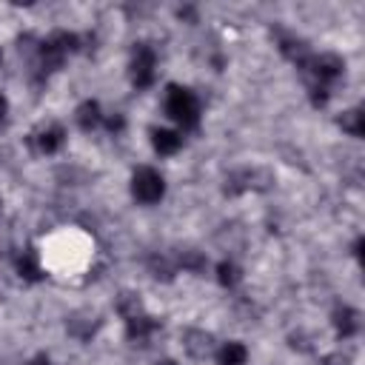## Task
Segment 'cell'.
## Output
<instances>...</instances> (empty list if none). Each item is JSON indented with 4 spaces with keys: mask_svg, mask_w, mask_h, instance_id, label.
Here are the masks:
<instances>
[{
    "mask_svg": "<svg viewBox=\"0 0 365 365\" xmlns=\"http://www.w3.org/2000/svg\"><path fill=\"white\" fill-rule=\"evenodd\" d=\"M77 48H80V37L71 34V31H54L46 40H40L37 43V71H40V77L54 74L66 63V57L74 54Z\"/></svg>",
    "mask_w": 365,
    "mask_h": 365,
    "instance_id": "6da1fadb",
    "label": "cell"
},
{
    "mask_svg": "<svg viewBox=\"0 0 365 365\" xmlns=\"http://www.w3.org/2000/svg\"><path fill=\"white\" fill-rule=\"evenodd\" d=\"M302 74H305V83L308 88L317 86V88H328L342 77L345 71V60L339 54H331V51H322V54H311L302 66H297Z\"/></svg>",
    "mask_w": 365,
    "mask_h": 365,
    "instance_id": "7a4b0ae2",
    "label": "cell"
},
{
    "mask_svg": "<svg viewBox=\"0 0 365 365\" xmlns=\"http://www.w3.org/2000/svg\"><path fill=\"white\" fill-rule=\"evenodd\" d=\"M165 114L180 125V128H197L200 123V100L191 88L185 86H168L165 91Z\"/></svg>",
    "mask_w": 365,
    "mask_h": 365,
    "instance_id": "3957f363",
    "label": "cell"
},
{
    "mask_svg": "<svg viewBox=\"0 0 365 365\" xmlns=\"http://www.w3.org/2000/svg\"><path fill=\"white\" fill-rule=\"evenodd\" d=\"M131 194H134V200L143 202V205L160 202V200L165 197V180H163V174H160L157 168H151V165L137 168L134 177H131Z\"/></svg>",
    "mask_w": 365,
    "mask_h": 365,
    "instance_id": "277c9868",
    "label": "cell"
},
{
    "mask_svg": "<svg viewBox=\"0 0 365 365\" xmlns=\"http://www.w3.org/2000/svg\"><path fill=\"white\" fill-rule=\"evenodd\" d=\"M154 66H157L154 48L145 43H137L131 51V63H128V77H131L134 88H148L154 83Z\"/></svg>",
    "mask_w": 365,
    "mask_h": 365,
    "instance_id": "5b68a950",
    "label": "cell"
},
{
    "mask_svg": "<svg viewBox=\"0 0 365 365\" xmlns=\"http://www.w3.org/2000/svg\"><path fill=\"white\" fill-rule=\"evenodd\" d=\"M29 143L40 154H57L63 148V143H66V128L60 123H46V125H40V128H34L29 134Z\"/></svg>",
    "mask_w": 365,
    "mask_h": 365,
    "instance_id": "8992f818",
    "label": "cell"
},
{
    "mask_svg": "<svg viewBox=\"0 0 365 365\" xmlns=\"http://www.w3.org/2000/svg\"><path fill=\"white\" fill-rule=\"evenodd\" d=\"M160 328V322L148 314H137L131 319H125V336L134 342V345H145L151 339V334Z\"/></svg>",
    "mask_w": 365,
    "mask_h": 365,
    "instance_id": "52a82bcc",
    "label": "cell"
},
{
    "mask_svg": "<svg viewBox=\"0 0 365 365\" xmlns=\"http://www.w3.org/2000/svg\"><path fill=\"white\" fill-rule=\"evenodd\" d=\"M151 145L157 154H177L182 148V134L174 128H151Z\"/></svg>",
    "mask_w": 365,
    "mask_h": 365,
    "instance_id": "ba28073f",
    "label": "cell"
},
{
    "mask_svg": "<svg viewBox=\"0 0 365 365\" xmlns=\"http://www.w3.org/2000/svg\"><path fill=\"white\" fill-rule=\"evenodd\" d=\"M74 117H77V125H80L83 131H94V128H100L103 120H106V117H103V108H100L97 100H83V103L77 106Z\"/></svg>",
    "mask_w": 365,
    "mask_h": 365,
    "instance_id": "9c48e42d",
    "label": "cell"
},
{
    "mask_svg": "<svg viewBox=\"0 0 365 365\" xmlns=\"http://www.w3.org/2000/svg\"><path fill=\"white\" fill-rule=\"evenodd\" d=\"M17 274H20V279H26V282H40V279H43L40 257H37L34 248L20 251V257H17Z\"/></svg>",
    "mask_w": 365,
    "mask_h": 365,
    "instance_id": "30bf717a",
    "label": "cell"
},
{
    "mask_svg": "<svg viewBox=\"0 0 365 365\" xmlns=\"http://www.w3.org/2000/svg\"><path fill=\"white\" fill-rule=\"evenodd\" d=\"M334 328H336V334L342 339L354 336L359 331V314L351 305H336V311H334Z\"/></svg>",
    "mask_w": 365,
    "mask_h": 365,
    "instance_id": "8fae6325",
    "label": "cell"
},
{
    "mask_svg": "<svg viewBox=\"0 0 365 365\" xmlns=\"http://www.w3.org/2000/svg\"><path fill=\"white\" fill-rule=\"evenodd\" d=\"M279 51H282L294 66H302V63L311 57L308 43L299 40V37H294V34H282V37H279Z\"/></svg>",
    "mask_w": 365,
    "mask_h": 365,
    "instance_id": "7c38bea8",
    "label": "cell"
},
{
    "mask_svg": "<svg viewBox=\"0 0 365 365\" xmlns=\"http://www.w3.org/2000/svg\"><path fill=\"white\" fill-rule=\"evenodd\" d=\"M182 345H185V351H188L191 356L202 359V356H208V351H211V334H205V331H200V328H188V331L182 334Z\"/></svg>",
    "mask_w": 365,
    "mask_h": 365,
    "instance_id": "4fadbf2b",
    "label": "cell"
},
{
    "mask_svg": "<svg viewBox=\"0 0 365 365\" xmlns=\"http://www.w3.org/2000/svg\"><path fill=\"white\" fill-rule=\"evenodd\" d=\"M248 359V348L242 342H222L217 348V365H245Z\"/></svg>",
    "mask_w": 365,
    "mask_h": 365,
    "instance_id": "5bb4252c",
    "label": "cell"
},
{
    "mask_svg": "<svg viewBox=\"0 0 365 365\" xmlns=\"http://www.w3.org/2000/svg\"><path fill=\"white\" fill-rule=\"evenodd\" d=\"M336 123H339V128H342L345 134H351V137H365V111H362V108H348V111H342V117H339Z\"/></svg>",
    "mask_w": 365,
    "mask_h": 365,
    "instance_id": "9a60e30c",
    "label": "cell"
},
{
    "mask_svg": "<svg viewBox=\"0 0 365 365\" xmlns=\"http://www.w3.org/2000/svg\"><path fill=\"white\" fill-rule=\"evenodd\" d=\"M240 279H242V271H240V265H237V262L222 259V262L217 265V282H220L222 288H234Z\"/></svg>",
    "mask_w": 365,
    "mask_h": 365,
    "instance_id": "2e32d148",
    "label": "cell"
},
{
    "mask_svg": "<svg viewBox=\"0 0 365 365\" xmlns=\"http://www.w3.org/2000/svg\"><path fill=\"white\" fill-rule=\"evenodd\" d=\"M117 311H120V317H123V319H131V317L143 314V302H140V297H137V294L123 291V294L117 297Z\"/></svg>",
    "mask_w": 365,
    "mask_h": 365,
    "instance_id": "e0dca14e",
    "label": "cell"
},
{
    "mask_svg": "<svg viewBox=\"0 0 365 365\" xmlns=\"http://www.w3.org/2000/svg\"><path fill=\"white\" fill-rule=\"evenodd\" d=\"M94 319V317H91ZM88 319V314H74L71 319H68V334H74L77 339H88L94 331H97V322H91Z\"/></svg>",
    "mask_w": 365,
    "mask_h": 365,
    "instance_id": "ac0fdd59",
    "label": "cell"
},
{
    "mask_svg": "<svg viewBox=\"0 0 365 365\" xmlns=\"http://www.w3.org/2000/svg\"><path fill=\"white\" fill-rule=\"evenodd\" d=\"M180 265H182L185 271H191V274H200V271L205 268V257H202L200 251L188 248V251H180Z\"/></svg>",
    "mask_w": 365,
    "mask_h": 365,
    "instance_id": "d6986e66",
    "label": "cell"
},
{
    "mask_svg": "<svg viewBox=\"0 0 365 365\" xmlns=\"http://www.w3.org/2000/svg\"><path fill=\"white\" fill-rule=\"evenodd\" d=\"M148 265H151V274H154L157 279H160V277H163V279H171V277H174V265H171L165 257H160V254H154V257L148 259Z\"/></svg>",
    "mask_w": 365,
    "mask_h": 365,
    "instance_id": "ffe728a7",
    "label": "cell"
},
{
    "mask_svg": "<svg viewBox=\"0 0 365 365\" xmlns=\"http://www.w3.org/2000/svg\"><path fill=\"white\" fill-rule=\"evenodd\" d=\"M106 125H108V131L120 134L125 128V120H123V114H111V117H106Z\"/></svg>",
    "mask_w": 365,
    "mask_h": 365,
    "instance_id": "44dd1931",
    "label": "cell"
},
{
    "mask_svg": "<svg viewBox=\"0 0 365 365\" xmlns=\"http://www.w3.org/2000/svg\"><path fill=\"white\" fill-rule=\"evenodd\" d=\"M177 14H180V20L185 17L188 23H197V11H194V6H182V9H177Z\"/></svg>",
    "mask_w": 365,
    "mask_h": 365,
    "instance_id": "7402d4cb",
    "label": "cell"
},
{
    "mask_svg": "<svg viewBox=\"0 0 365 365\" xmlns=\"http://www.w3.org/2000/svg\"><path fill=\"white\" fill-rule=\"evenodd\" d=\"M6 120H9V100L0 94V128L6 125Z\"/></svg>",
    "mask_w": 365,
    "mask_h": 365,
    "instance_id": "603a6c76",
    "label": "cell"
},
{
    "mask_svg": "<svg viewBox=\"0 0 365 365\" xmlns=\"http://www.w3.org/2000/svg\"><path fill=\"white\" fill-rule=\"evenodd\" d=\"M29 365H51V359H48L46 354H37V356L29 359Z\"/></svg>",
    "mask_w": 365,
    "mask_h": 365,
    "instance_id": "cb8c5ba5",
    "label": "cell"
},
{
    "mask_svg": "<svg viewBox=\"0 0 365 365\" xmlns=\"http://www.w3.org/2000/svg\"><path fill=\"white\" fill-rule=\"evenodd\" d=\"M325 365H348V362H345V359H339V356H328V359H325Z\"/></svg>",
    "mask_w": 365,
    "mask_h": 365,
    "instance_id": "d4e9b609",
    "label": "cell"
},
{
    "mask_svg": "<svg viewBox=\"0 0 365 365\" xmlns=\"http://www.w3.org/2000/svg\"><path fill=\"white\" fill-rule=\"evenodd\" d=\"M160 365H177V362H174V359H165V362H160Z\"/></svg>",
    "mask_w": 365,
    "mask_h": 365,
    "instance_id": "484cf974",
    "label": "cell"
},
{
    "mask_svg": "<svg viewBox=\"0 0 365 365\" xmlns=\"http://www.w3.org/2000/svg\"><path fill=\"white\" fill-rule=\"evenodd\" d=\"M0 66H3V51H0Z\"/></svg>",
    "mask_w": 365,
    "mask_h": 365,
    "instance_id": "4316f807",
    "label": "cell"
},
{
    "mask_svg": "<svg viewBox=\"0 0 365 365\" xmlns=\"http://www.w3.org/2000/svg\"><path fill=\"white\" fill-rule=\"evenodd\" d=\"M0 208H3V202H0Z\"/></svg>",
    "mask_w": 365,
    "mask_h": 365,
    "instance_id": "83f0119b",
    "label": "cell"
}]
</instances>
